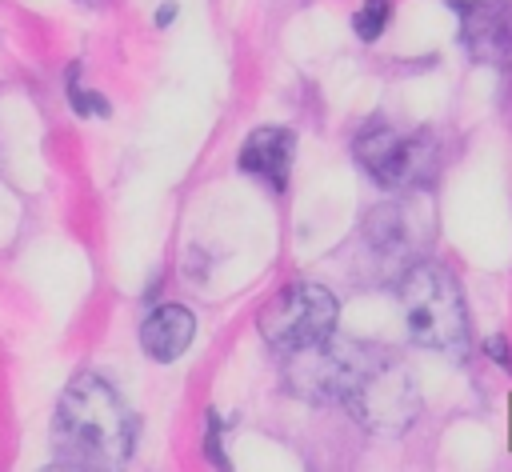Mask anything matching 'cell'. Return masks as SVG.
Instances as JSON below:
<instances>
[{
  "instance_id": "obj_1",
  "label": "cell",
  "mask_w": 512,
  "mask_h": 472,
  "mask_svg": "<svg viewBox=\"0 0 512 472\" xmlns=\"http://www.w3.org/2000/svg\"><path fill=\"white\" fill-rule=\"evenodd\" d=\"M136 420L100 376H76L52 420V452L64 468H120L132 456Z\"/></svg>"
},
{
  "instance_id": "obj_2",
  "label": "cell",
  "mask_w": 512,
  "mask_h": 472,
  "mask_svg": "<svg viewBox=\"0 0 512 472\" xmlns=\"http://www.w3.org/2000/svg\"><path fill=\"white\" fill-rule=\"evenodd\" d=\"M400 312L408 336L420 348H436L448 356H464L468 348V316L460 300V284L432 260H412L400 272Z\"/></svg>"
},
{
  "instance_id": "obj_3",
  "label": "cell",
  "mask_w": 512,
  "mask_h": 472,
  "mask_svg": "<svg viewBox=\"0 0 512 472\" xmlns=\"http://www.w3.org/2000/svg\"><path fill=\"white\" fill-rule=\"evenodd\" d=\"M340 404L372 432L388 436V432H404L416 412H420V388L412 380V372L384 348L364 352V360L356 364Z\"/></svg>"
},
{
  "instance_id": "obj_4",
  "label": "cell",
  "mask_w": 512,
  "mask_h": 472,
  "mask_svg": "<svg viewBox=\"0 0 512 472\" xmlns=\"http://www.w3.org/2000/svg\"><path fill=\"white\" fill-rule=\"evenodd\" d=\"M356 160L384 188H420L440 168V144L432 132H400L392 124H368L356 136Z\"/></svg>"
},
{
  "instance_id": "obj_5",
  "label": "cell",
  "mask_w": 512,
  "mask_h": 472,
  "mask_svg": "<svg viewBox=\"0 0 512 472\" xmlns=\"http://www.w3.org/2000/svg\"><path fill=\"white\" fill-rule=\"evenodd\" d=\"M336 296L324 288V284H288L280 288L264 312H260V332L264 340L276 348V352H300V348H312L320 340H328L336 332Z\"/></svg>"
},
{
  "instance_id": "obj_6",
  "label": "cell",
  "mask_w": 512,
  "mask_h": 472,
  "mask_svg": "<svg viewBox=\"0 0 512 472\" xmlns=\"http://www.w3.org/2000/svg\"><path fill=\"white\" fill-rule=\"evenodd\" d=\"M420 208L416 204H380L360 224V248L368 264L388 280L400 276L412 260H420Z\"/></svg>"
},
{
  "instance_id": "obj_7",
  "label": "cell",
  "mask_w": 512,
  "mask_h": 472,
  "mask_svg": "<svg viewBox=\"0 0 512 472\" xmlns=\"http://www.w3.org/2000/svg\"><path fill=\"white\" fill-rule=\"evenodd\" d=\"M448 8L460 16V40L476 64L512 60V0H448Z\"/></svg>"
},
{
  "instance_id": "obj_8",
  "label": "cell",
  "mask_w": 512,
  "mask_h": 472,
  "mask_svg": "<svg viewBox=\"0 0 512 472\" xmlns=\"http://www.w3.org/2000/svg\"><path fill=\"white\" fill-rule=\"evenodd\" d=\"M292 156H296V136L288 128H256L240 148V168L248 176L268 180L276 192H284Z\"/></svg>"
},
{
  "instance_id": "obj_9",
  "label": "cell",
  "mask_w": 512,
  "mask_h": 472,
  "mask_svg": "<svg viewBox=\"0 0 512 472\" xmlns=\"http://www.w3.org/2000/svg\"><path fill=\"white\" fill-rule=\"evenodd\" d=\"M192 336H196V316H192L188 308H180V304H160V308L144 320V328H140L144 352H148L152 360H160V364L184 356L188 344H192Z\"/></svg>"
},
{
  "instance_id": "obj_10",
  "label": "cell",
  "mask_w": 512,
  "mask_h": 472,
  "mask_svg": "<svg viewBox=\"0 0 512 472\" xmlns=\"http://www.w3.org/2000/svg\"><path fill=\"white\" fill-rule=\"evenodd\" d=\"M388 16H392V0H364L360 12H356V20H352V28H356V36L364 44H372L388 28Z\"/></svg>"
},
{
  "instance_id": "obj_11",
  "label": "cell",
  "mask_w": 512,
  "mask_h": 472,
  "mask_svg": "<svg viewBox=\"0 0 512 472\" xmlns=\"http://www.w3.org/2000/svg\"><path fill=\"white\" fill-rule=\"evenodd\" d=\"M488 352H492L504 368H512V360H508V352H504V340H500V336H496V340H488Z\"/></svg>"
},
{
  "instance_id": "obj_12",
  "label": "cell",
  "mask_w": 512,
  "mask_h": 472,
  "mask_svg": "<svg viewBox=\"0 0 512 472\" xmlns=\"http://www.w3.org/2000/svg\"><path fill=\"white\" fill-rule=\"evenodd\" d=\"M172 16H176V4H164V8H160V16H156V20H160V24H168V20H172Z\"/></svg>"
}]
</instances>
